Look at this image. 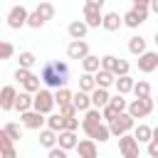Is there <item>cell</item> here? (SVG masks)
Listing matches in <instances>:
<instances>
[{"instance_id":"obj_1","label":"cell","mask_w":158,"mask_h":158,"mask_svg":"<svg viewBox=\"0 0 158 158\" xmlns=\"http://www.w3.org/2000/svg\"><path fill=\"white\" fill-rule=\"evenodd\" d=\"M40 79H42V84H44L47 89H52V91L67 86V81H69V67H67V62H59V59L47 62V64L42 67V72H40Z\"/></svg>"},{"instance_id":"obj_2","label":"cell","mask_w":158,"mask_h":158,"mask_svg":"<svg viewBox=\"0 0 158 158\" xmlns=\"http://www.w3.org/2000/svg\"><path fill=\"white\" fill-rule=\"evenodd\" d=\"M54 106H57V101H54V91L52 89H40L37 94H35V111H40V114H44V116H49L52 111H54Z\"/></svg>"},{"instance_id":"obj_3","label":"cell","mask_w":158,"mask_h":158,"mask_svg":"<svg viewBox=\"0 0 158 158\" xmlns=\"http://www.w3.org/2000/svg\"><path fill=\"white\" fill-rule=\"evenodd\" d=\"M109 128H111V136H123V133H128L131 128H136V118L128 114V111H123V114H118L111 123H109Z\"/></svg>"},{"instance_id":"obj_4","label":"cell","mask_w":158,"mask_h":158,"mask_svg":"<svg viewBox=\"0 0 158 158\" xmlns=\"http://www.w3.org/2000/svg\"><path fill=\"white\" fill-rule=\"evenodd\" d=\"M118 151H121L123 158H138L141 156V143L133 133H123V136H118Z\"/></svg>"},{"instance_id":"obj_5","label":"cell","mask_w":158,"mask_h":158,"mask_svg":"<svg viewBox=\"0 0 158 158\" xmlns=\"http://www.w3.org/2000/svg\"><path fill=\"white\" fill-rule=\"evenodd\" d=\"M27 20H30V10H27L25 5H12V7H10V12H7V27H10V30L25 27Z\"/></svg>"},{"instance_id":"obj_6","label":"cell","mask_w":158,"mask_h":158,"mask_svg":"<svg viewBox=\"0 0 158 158\" xmlns=\"http://www.w3.org/2000/svg\"><path fill=\"white\" fill-rule=\"evenodd\" d=\"M153 109H156V101L148 96V99H133V101L128 104V109H126V111H128L133 118H146Z\"/></svg>"},{"instance_id":"obj_7","label":"cell","mask_w":158,"mask_h":158,"mask_svg":"<svg viewBox=\"0 0 158 158\" xmlns=\"http://www.w3.org/2000/svg\"><path fill=\"white\" fill-rule=\"evenodd\" d=\"M104 123V116H101V109H89V111H84V118H81V131L86 133V136H91L99 126Z\"/></svg>"},{"instance_id":"obj_8","label":"cell","mask_w":158,"mask_h":158,"mask_svg":"<svg viewBox=\"0 0 158 158\" xmlns=\"http://www.w3.org/2000/svg\"><path fill=\"white\" fill-rule=\"evenodd\" d=\"M20 121H22V126H25V128H32V131H42V128L47 126V116H44V114H40V111H35V109H30V111L20 114Z\"/></svg>"},{"instance_id":"obj_9","label":"cell","mask_w":158,"mask_h":158,"mask_svg":"<svg viewBox=\"0 0 158 158\" xmlns=\"http://www.w3.org/2000/svg\"><path fill=\"white\" fill-rule=\"evenodd\" d=\"M148 10H151V7H136V5H133V7L123 15V25H126V27H131V30H136L138 25H143V22H146Z\"/></svg>"},{"instance_id":"obj_10","label":"cell","mask_w":158,"mask_h":158,"mask_svg":"<svg viewBox=\"0 0 158 158\" xmlns=\"http://www.w3.org/2000/svg\"><path fill=\"white\" fill-rule=\"evenodd\" d=\"M86 54H91V52H89V44H86V40H72V42H69V47H67V57H69V59H77V62H81Z\"/></svg>"},{"instance_id":"obj_11","label":"cell","mask_w":158,"mask_h":158,"mask_svg":"<svg viewBox=\"0 0 158 158\" xmlns=\"http://www.w3.org/2000/svg\"><path fill=\"white\" fill-rule=\"evenodd\" d=\"M84 22L89 25V27H101L104 25V12H101V7H91V5H84Z\"/></svg>"},{"instance_id":"obj_12","label":"cell","mask_w":158,"mask_h":158,"mask_svg":"<svg viewBox=\"0 0 158 158\" xmlns=\"http://www.w3.org/2000/svg\"><path fill=\"white\" fill-rule=\"evenodd\" d=\"M158 69V52H143L138 57V72L143 74H151Z\"/></svg>"},{"instance_id":"obj_13","label":"cell","mask_w":158,"mask_h":158,"mask_svg":"<svg viewBox=\"0 0 158 158\" xmlns=\"http://www.w3.org/2000/svg\"><path fill=\"white\" fill-rule=\"evenodd\" d=\"M74 151L79 153V158H99V146L94 138H81Z\"/></svg>"},{"instance_id":"obj_14","label":"cell","mask_w":158,"mask_h":158,"mask_svg":"<svg viewBox=\"0 0 158 158\" xmlns=\"http://www.w3.org/2000/svg\"><path fill=\"white\" fill-rule=\"evenodd\" d=\"M15 101H17V89L12 84L2 86V91H0V109L10 111V109H15Z\"/></svg>"},{"instance_id":"obj_15","label":"cell","mask_w":158,"mask_h":158,"mask_svg":"<svg viewBox=\"0 0 158 158\" xmlns=\"http://www.w3.org/2000/svg\"><path fill=\"white\" fill-rule=\"evenodd\" d=\"M67 32H69V37H72V40H84V37H86V32H89V25H86L84 20H72V22H69V27H67Z\"/></svg>"},{"instance_id":"obj_16","label":"cell","mask_w":158,"mask_h":158,"mask_svg":"<svg viewBox=\"0 0 158 158\" xmlns=\"http://www.w3.org/2000/svg\"><path fill=\"white\" fill-rule=\"evenodd\" d=\"M109 101H111V94H109V89H104V86H96V89L91 91V106H94V109H104Z\"/></svg>"},{"instance_id":"obj_17","label":"cell","mask_w":158,"mask_h":158,"mask_svg":"<svg viewBox=\"0 0 158 158\" xmlns=\"http://www.w3.org/2000/svg\"><path fill=\"white\" fill-rule=\"evenodd\" d=\"M57 143H59V133H57V131H52V128H47V126H44V128H42V131H40V146H42V148H47V151H49V148H54V146H57Z\"/></svg>"},{"instance_id":"obj_18","label":"cell","mask_w":158,"mask_h":158,"mask_svg":"<svg viewBox=\"0 0 158 158\" xmlns=\"http://www.w3.org/2000/svg\"><path fill=\"white\" fill-rule=\"evenodd\" d=\"M121 25H123V17L118 15V12H104V30L106 32H116V30H121Z\"/></svg>"},{"instance_id":"obj_19","label":"cell","mask_w":158,"mask_h":158,"mask_svg":"<svg viewBox=\"0 0 158 158\" xmlns=\"http://www.w3.org/2000/svg\"><path fill=\"white\" fill-rule=\"evenodd\" d=\"M32 106H35V94H30V91H25V89H22V91L17 94V101H15V109H17L20 114H25V111H30Z\"/></svg>"},{"instance_id":"obj_20","label":"cell","mask_w":158,"mask_h":158,"mask_svg":"<svg viewBox=\"0 0 158 158\" xmlns=\"http://www.w3.org/2000/svg\"><path fill=\"white\" fill-rule=\"evenodd\" d=\"M57 146H62L64 151H72V148H77V146H79L77 131H59V143H57Z\"/></svg>"},{"instance_id":"obj_21","label":"cell","mask_w":158,"mask_h":158,"mask_svg":"<svg viewBox=\"0 0 158 158\" xmlns=\"http://www.w3.org/2000/svg\"><path fill=\"white\" fill-rule=\"evenodd\" d=\"M114 86H116V91H118V94H123V96H126L128 91H133L136 79H133L131 74H123V77H116V84H114Z\"/></svg>"},{"instance_id":"obj_22","label":"cell","mask_w":158,"mask_h":158,"mask_svg":"<svg viewBox=\"0 0 158 158\" xmlns=\"http://www.w3.org/2000/svg\"><path fill=\"white\" fill-rule=\"evenodd\" d=\"M94 77H96V84H99V86H104V89H109V86H114V84H116V74H114V72H109V69H99Z\"/></svg>"},{"instance_id":"obj_23","label":"cell","mask_w":158,"mask_h":158,"mask_svg":"<svg viewBox=\"0 0 158 158\" xmlns=\"http://www.w3.org/2000/svg\"><path fill=\"white\" fill-rule=\"evenodd\" d=\"M72 101H74V106H77L79 111H89V109H91V94H89V91H81V89H79Z\"/></svg>"},{"instance_id":"obj_24","label":"cell","mask_w":158,"mask_h":158,"mask_svg":"<svg viewBox=\"0 0 158 158\" xmlns=\"http://www.w3.org/2000/svg\"><path fill=\"white\" fill-rule=\"evenodd\" d=\"M128 52L136 54V57H141L143 52H148V49H146V40H143L141 35H133V37L128 40Z\"/></svg>"},{"instance_id":"obj_25","label":"cell","mask_w":158,"mask_h":158,"mask_svg":"<svg viewBox=\"0 0 158 158\" xmlns=\"http://www.w3.org/2000/svg\"><path fill=\"white\" fill-rule=\"evenodd\" d=\"M101 69V59L96 57V54H86L84 59H81V72H91V74H96Z\"/></svg>"},{"instance_id":"obj_26","label":"cell","mask_w":158,"mask_h":158,"mask_svg":"<svg viewBox=\"0 0 158 158\" xmlns=\"http://www.w3.org/2000/svg\"><path fill=\"white\" fill-rule=\"evenodd\" d=\"M96 86H99V84H96V77H94L91 72H81V77H79V89H81V91H89V94H91V91H94Z\"/></svg>"},{"instance_id":"obj_27","label":"cell","mask_w":158,"mask_h":158,"mask_svg":"<svg viewBox=\"0 0 158 158\" xmlns=\"http://www.w3.org/2000/svg\"><path fill=\"white\" fill-rule=\"evenodd\" d=\"M133 136L138 138V143H151V138H153V128H151L148 123H138V126L133 128Z\"/></svg>"},{"instance_id":"obj_28","label":"cell","mask_w":158,"mask_h":158,"mask_svg":"<svg viewBox=\"0 0 158 158\" xmlns=\"http://www.w3.org/2000/svg\"><path fill=\"white\" fill-rule=\"evenodd\" d=\"M64 121H67V116H62V114H49L47 116V128H52V131H64Z\"/></svg>"},{"instance_id":"obj_29","label":"cell","mask_w":158,"mask_h":158,"mask_svg":"<svg viewBox=\"0 0 158 158\" xmlns=\"http://www.w3.org/2000/svg\"><path fill=\"white\" fill-rule=\"evenodd\" d=\"M133 96H136V99H148V96H151V84H148L146 79H138L136 86H133Z\"/></svg>"},{"instance_id":"obj_30","label":"cell","mask_w":158,"mask_h":158,"mask_svg":"<svg viewBox=\"0 0 158 158\" xmlns=\"http://www.w3.org/2000/svg\"><path fill=\"white\" fill-rule=\"evenodd\" d=\"M72 99H74V94H72L67 86H62V89H54V101H57V106L72 104Z\"/></svg>"},{"instance_id":"obj_31","label":"cell","mask_w":158,"mask_h":158,"mask_svg":"<svg viewBox=\"0 0 158 158\" xmlns=\"http://www.w3.org/2000/svg\"><path fill=\"white\" fill-rule=\"evenodd\" d=\"M2 131H5L12 141H20V138H22V128H20V123H15V121H7V123L2 126Z\"/></svg>"},{"instance_id":"obj_32","label":"cell","mask_w":158,"mask_h":158,"mask_svg":"<svg viewBox=\"0 0 158 158\" xmlns=\"http://www.w3.org/2000/svg\"><path fill=\"white\" fill-rule=\"evenodd\" d=\"M35 10H37V12H40L44 20H52V17H54V5H52L49 0H42V2H40Z\"/></svg>"},{"instance_id":"obj_33","label":"cell","mask_w":158,"mask_h":158,"mask_svg":"<svg viewBox=\"0 0 158 158\" xmlns=\"http://www.w3.org/2000/svg\"><path fill=\"white\" fill-rule=\"evenodd\" d=\"M17 62H20V67L32 69V67H35V62H37V57H35L32 52H20V54H17Z\"/></svg>"},{"instance_id":"obj_34","label":"cell","mask_w":158,"mask_h":158,"mask_svg":"<svg viewBox=\"0 0 158 158\" xmlns=\"http://www.w3.org/2000/svg\"><path fill=\"white\" fill-rule=\"evenodd\" d=\"M40 84H42V79H40V77H35V74H32V77H30V79H27V81H22V89H25V91H30V94H37V91H40V89H42V86H40Z\"/></svg>"},{"instance_id":"obj_35","label":"cell","mask_w":158,"mask_h":158,"mask_svg":"<svg viewBox=\"0 0 158 158\" xmlns=\"http://www.w3.org/2000/svg\"><path fill=\"white\" fill-rule=\"evenodd\" d=\"M118 114H123V111H118L114 104H106V106L101 109V116H104V121H106V123H111V121H114Z\"/></svg>"},{"instance_id":"obj_36","label":"cell","mask_w":158,"mask_h":158,"mask_svg":"<svg viewBox=\"0 0 158 158\" xmlns=\"http://www.w3.org/2000/svg\"><path fill=\"white\" fill-rule=\"evenodd\" d=\"M44 22H47V20H44V17H42L37 10H32V12H30V20H27V27H32V30H40Z\"/></svg>"},{"instance_id":"obj_37","label":"cell","mask_w":158,"mask_h":158,"mask_svg":"<svg viewBox=\"0 0 158 158\" xmlns=\"http://www.w3.org/2000/svg\"><path fill=\"white\" fill-rule=\"evenodd\" d=\"M12 54H15L12 42H10V40H2V42H0V59H10Z\"/></svg>"},{"instance_id":"obj_38","label":"cell","mask_w":158,"mask_h":158,"mask_svg":"<svg viewBox=\"0 0 158 158\" xmlns=\"http://www.w3.org/2000/svg\"><path fill=\"white\" fill-rule=\"evenodd\" d=\"M128 69H131V64L118 57V59H116V67H114V74H116V77H123V74H128Z\"/></svg>"},{"instance_id":"obj_39","label":"cell","mask_w":158,"mask_h":158,"mask_svg":"<svg viewBox=\"0 0 158 158\" xmlns=\"http://www.w3.org/2000/svg\"><path fill=\"white\" fill-rule=\"evenodd\" d=\"M109 104H114L118 111H126V109H128V101H126V99H123V94H118V91L111 96V101H109Z\"/></svg>"},{"instance_id":"obj_40","label":"cell","mask_w":158,"mask_h":158,"mask_svg":"<svg viewBox=\"0 0 158 158\" xmlns=\"http://www.w3.org/2000/svg\"><path fill=\"white\" fill-rule=\"evenodd\" d=\"M116 54H104L101 57V69H109V72H114V67H116Z\"/></svg>"},{"instance_id":"obj_41","label":"cell","mask_w":158,"mask_h":158,"mask_svg":"<svg viewBox=\"0 0 158 158\" xmlns=\"http://www.w3.org/2000/svg\"><path fill=\"white\" fill-rule=\"evenodd\" d=\"M30 77H32V72H30V69H25V67H17V69H15V79H17L20 84H22V81H27Z\"/></svg>"},{"instance_id":"obj_42","label":"cell","mask_w":158,"mask_h":158,"mask_svg":"<svg viewBox=\"0 0 158 158\" xmlns=\"http://www.w3.org/2000/svg\"><path fill=\"white\" fill-rule=\"evenodd\" d=\"M77 111H79V109L74 106V101H72V104H64V106H59V114H62V116H77Z\"/></svg>"},{"instance_id":"obj_43","label":"cell","mask_w":158,"mask_h":158,"mask_svg":"<svg viewBox=\"0 0 158 158\" xmlns=\"http://www.w3.org/2000/svg\"><path fill=\"white\" fill-rule=\"evenodd\" d=\"M79 128V118L77 116H67V121H64V131H77Z\"/></svg>"},{"instance_id":"obj_44","label":"cell","mask_w":158,"mask_h":158,"mask_svg":"<svg viewBox=\"0 0 158 158\" xmlns=\"http://www.w3.org/2000/svg\"><path fill=\"white\" fill-rule=\"evenodd\" d=\"M47 158H67V151H64L62 146H54V148H49Z\"/></svg>"},{"instance_id":"obj_45","label":"cell","mask_w":158,"mask_h":158,"mask_svg":"<svg viewBox=\"0 0 158 158\" xmlns=\"http://www.w3.org/2000/svg\"><path fill=\"white\" fill-rule=\"evenodd\" d=\"M2 158H17V151H15L12 143L10 146H2Z\"/></svg>"},{"instance_id":"obj_46","label":"cell","mask_w":158,"mask_h":158,"mask_svg":"<svg viewBox=\"0 0 158 158\" xmlns=\"http://www.w3.org/2000/svg\"><path fill=\"white\" fill-rule=\"evenodd\" d=\"M146 151H148V156H151V158H158V141H156V138H151V143H148V148H146Z\"/></svg>"},{"instance_id":"obj_47","label":"cell","mask_w":158,"mask_h":158,"mask_svg":"<svg viewBox=\"0 0 158 158\" xmlns=\"http://www.w3.org/2000/svg\"><path fill=\"white\" fill-rule=\"evenodd\" d=\"M104 2H106V0H86L84 5H91V7H104Z\"/></svg>"},{"instance_id":"obj_48","label":"cell","mask_w":158,"mask_h":158,"mask_svg":"<svg viewBox=\"0 0 158 158\" xmlns=\"http://www.w3.org/2000/svg\"><path fill=\"white\" fill-rule=\"evenodd\" d=\"M136 7H151V0H133Z\"/></svg>"},{"instance_id":"obj_49","label":"cell","mask_w":158,"mask_h":158,"mask_svg":"<svg viewBox=\"0 0 158 158\" xmlns=\"http://www.w3.org/2000/svg\"><path fill=\"white\" fill-rule=\"evenodd\" d=\"M151 12H156V15H158V0H151Z\"/></svg>"},{"instance_id":"obj_50","label":"cell","mask_w":158,"mask_h":158,"mask_svg":"<svg viewBox=\"0 0 158 158\" xmlns=\"http://www.w3.org/2000/svg\"><path fill=\"white\" fill-rule=\"evenodd\" d=\"M153 138H156V141H158V126H156V128H153Z\"/></svg>"},{"instance_id":"obj_51","label":"cell","mask_w":158,"mask_h":158,"mask_svg":"<svg viewBox=\"0 0 158 158\" xmlns=\"http://www.w3.org/2000/svg\"><path fill=\"white\" fill-rule=\"evenodd\" d=\"M153 42H156V47H158V32H156V37H153Z\"/></svg>"},{"instance_id":"obj_52","label":"cell","mask_w":158,"mask_h":158,"mask_svg":"<svg viewBox=\"0 0 158 158\" xmlns=\"http://www.w3.org/2000/svg\"><path fill=\"white\" fill-rule=\"evenodd\" d=\"M156 106H158V99H156Z\"/></svg>"}]
</instances>
